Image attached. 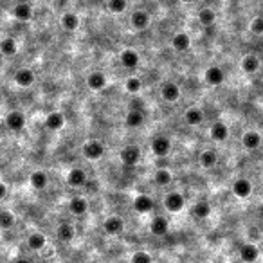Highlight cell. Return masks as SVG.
<instances>
[{"label":"cell","instance_id":"35","mask_svg":"<svg viewBox=\"0 0 263 263\" xmlns=\"http://www.w3.org/2000/svg\"><path fill=\"white\" fill-rule=\"evenodd\" d=\"M141 88H142L141 78H137V76L126 78V81H125V90L128 92V94H137V92H141Z\"/></svg>","mask_w":263,"mask_h":263},{"label":"cell","instance_id":"17","mask_svg":"<svg viewBox=\"0 0 263 263\" xmlns=\"http://www.w3.org/2000/svg\"><path fill=\"white\" fill-rule=\"evenodd\" d=\"M130 23H132V27L135 31H145L150 26V15L146 11H142V9H137L130 16Z\"/></svg>","mask_w":263,"mask_h":263},{"label":"cell","instance_id":"27","mask_svg":"<svg viewBox=\"0 0 263 263\" xmlns=\"http://www.w3.org/2000/svg\"><path fill=\"white\" fill-rule=\"evenodd\" d=\"M45 126L51 132H58L65 126V115L61 112H51L45 117Z\"/></svg>","mask_w":263,"mask_h":263},{"label":"cell","instance_id":"14","mask_svg":"<svg viewBox=\"0 0 263 263\" xmlns=\"http://www.w3.org/2000/svg\"><path fill=\"white\" fill-rule=\"evenodd\" d=\"M168 231H170V222L164 217H153L150 220V233L153 236H164V234H168Z\"/></svg>","mask_w":263,"mask_h":263},{"label":"cell","instance_id":"7","mask_svg":"<svg viewBox=\"0 0 263 263\" xmlns=\"http://www.w3.org/2000/svg\"><path fill=\"white\" fill-rule=\"evenodd\" d=\"M233 195L236 197V199H249L252 195V182L249 179H244V177H240V179H236L233 182Z\"/></svg>","mask_w":263,"mask_h":263},{"label":"cell","instance_id":"31","mask_svg":"<svg viewBox=\"0 0 263 263\" xmlns=\"http://www.w3.org/2000/svg\"><path fill=\"white\" fill-rule=\"evenodd\" d=\"M199 162L202 168H213L218 164V153L214 150H204L199 157Z\"/></svg>","mask_w":263,"mask_h":263},{"label":"cell","instance_id":"26","mask_svg":"<svg viewBox=\"0 0 263 263\" xmlns=\"http://www.w3.org/2000/svg\"><path fill=\"white\" fill-rule=\"evenodd\" d=\"M13 16H15L18 22H29L33 18V8L26 2H20L13 8Z\"/></svg>","mask_w":263,"mask_h":263},{"label":"cell","instance_id":"38","mask_svg":"<svg viewBox=\"0 0 263 263\" xmlns=\"http://www.w3.org/2000/svg\"><path fill=\"white\" fill-rule=\"evenodd\" d=\"M107 8H108V11H110V13L121 15V13H125L126 8H128V2H126V0H108Z\"/></svg>","mask_w":263,"mask_h":263},{"label":"cell","instance_id":"4","mask_svg":"<svg viewBox=\"0 0 263 263\" xmlns=\"http://www.w3.org/2000/svg\"><path fill=\"white\" fill-rule=\"evenodd\" d=\"M119 159L125 166H135V164L141 160V148L137 145H128L121 150L119 153Z\"/></svg>","mask_w":263,"mask_h":263},{"label":"cell","instance_id":"13","mask_svg":"<svg viewBox=\"0 0 263 263\" xmlns=\"http://www.w3.org/2000/svg\"><path fill=\"white\" fill-rule=\"evenodd\" d=\"M119 61H121V65L125 69H137L141 58H139L137 51L125 49V51H121V54H119Z\"/></svg>","mask_w":263,"mask_h":263},{"label":"cell","instance_id":"5","mask_svg":"<svg viewBox=\"0 0 263 263\" xmlns=\"http://www.w3.org/2000/svg\"><path fill=\"white\" fill-rule=\"evenodd\" d=\"M204 81H206L209 87H220V85L225 81L224 69L218 67V65H211V67H207L206 73H204Z\"/></svg>","mask_w":263,"mask_h":263},{"label":"cell","instance_id":"43","mask_svg":"<svg viewBox=\"0 0 263 263\" xmlns=\"http://www.w3.org/2000/svg\"><path fill=\"white\" fill-rule=\"evenodd\" d=\"M182 2H186V4H189V2H193V0H182Z\"/></svg>","mask_w":263,"mask_h":263},{"label":"cell","instance_id":"33","mask_svg":"<svg viewBox=\"0 0 263 263\" xmlns=\"http://www.w3.org/2000/svg\"><path fill=\"white\" fill-rule=\"evenodd\" d=\"M45 244L47 240L42 233H33L27 238V247H29L31 251H42V249L45 247Z\"/></svg>","mask_w":263,"mask_h":263},{"label":"cell","instance_id":"45","mask_svg":"<svg viewBox=\"0 0 263 263\" xmlns=\"http://www.w3.org/2000/svg\"><path fill=\"white\" fill-rule=\"evenodd\" d=\"M53 263H58V261H53Z\"/></svg>","mask_w":263,"mask_h":263},{"label":"cell","instance_id":"36","mask_svg":"<svg viewBox=\"0 0 263 263\" xmlns=\"http://www.w3.org/2000/svg\"><path fill=\"white\" fill-rule=\"evenodd\" d=\"M18 47H16V42L13 38H4L0 42V53L4 56H15Z\"/></svg>","mask_w":263,"mask_h":263},{"label":"cell","instance_id":"41","mask_svg":"<svg viewBox=\"0 0 263 263\" xmlns=\"http://www.w3.org/2000/svg\"><path fill=\"white\" fill-rule=\"evenodd\" d=\"M8 197V186H6L2 180H0V200H4Z\"/></svg>","mask_w":263,"mask_h":263},{"label":"cell","instance_id":"10","mask_svg":"<svg viewBox=\"0 0 263 263\" xmlns=\"http://www.w3.org/2000/svg\"><path fill=\"white\" fill-rule=\"evenodd\" d=\"M261 142H263V137L256 130H249V132H245V134L242 135V146H244L245 150H249V152L258 150L259 146H261Z\"/></svg>","mask_w":263,"mask_h":263},{"label":"cell","instance_id":"39","mask_svg":"<svg viewBox=\"0 0 263 263\" xmlns=\"http://www.w3.org/2000/svg\"><path fill=\"white\" fill-rule=\"evenodd\" d=\"M130 263H153V258L146 251H137L134 256H132Z\"/></svg>","mask_w":263,"mask_h":263},{"label":"cell","instance_id":"12","mask_svg":"<svg viewBox=\"0 0 263 263\" xmlns=\"http://www.w3.org/2000/svg\"><path fill=\"white\" fill-rule=\"evenodd\" d=\"M87 85H88V88H92L94 92H101L108 85L107 74L101 73V70H94V73L88 74Z\"/></svg>","mask_w":263,"mask_h":263},{"label":"cell","instance_id":"6","mask_svg":"<svg viewBox=\"0 0 263 263\" xmlns=\"http://www.w3.org/2000/svg\"><path fill=\"white\" fill-rule=\"evenodd\" d=\"M160 98L166 103H177L180 100V87L175 81H166L160 85Z\"/></svg>","mask_w":263,"mask_h":263},{"label":"cell","instance_id":"28","mask_svg":"<svg viewBox=\"0 0 263 263\" xmlns=\"http://www.w3.org/2000/svg\"><path fill=\"white\" fill-rule=\"evenodd\" d=\"M56 236L60 242H63V244H69V242H73V238L76 236V231H74V227L70 224H60L56 229Z\"/></svg>","mask_w":263,"mask_h":263},{"label":"cell","instance_id":"34","mask_svg":"<svg viewBox=\"0 0 263 263\" xmlns=\"http://www.w3.org/2000/svg\"><path fill=\"white\" fill-rule=\"evenodd\" d=\"M214 20H217V13H214L213 9H211V8L200 9V13H199V22L202 23L204 27H211L214 23Z\"/></svg>","mask_w":263,"mask_h":263},{"label":"cell","instance_id":"8","mask_svg":"<svg viewBox=\"0 0 263 263\" xmlns=\"http://www.w3.org/2000/svg\"><path fill=\"white\" fill-rule=\"evenodd\" d=\"M6 126H8L11 132H22L26 128V115L20 110H13L6 115Z\"/></svg>","mask_w":263,"mask_h":263},{"label":"cell","instance_id":"2","mask_svg":"<svg viewBox=\"0 0 263 263\" xmlns=\"http://www.w3.org/2000/svg\"><path fill=\"white\" fill-rule=\"evenodd\" d=\"M164 207H166L170 213H180V211L186 207L184 195L179 193V191H170V193L164 197Z\"/></svg>","mask_w":263,"mask_h":263},{"label":"cell","instance_id":"1","mask_svg":"<svg viewBox=\"0 0 263 263\" xmlns=\"http://www.w3.org/2000/svg\"><path fill=\"white\" fill-rule=\"evenodd\" d=\"M81 152L87 160H101L105 157V145L98 139H90L83 145Z\"/></svg>","mask_w":263,"mask_h":263},{"label":"cell","instance_id":"22","mask_svg":"<svg viewBox=\"0 0 263 263\" xmlns=\"http://www.w3.org/2000/svg\"><path fill=\"white\" fill-rule=\"evenodd\" d=\"M184 121L189 126H199L204 123V110L199 107H189L184 112Z\"/></svg>","mask_w":263,"mask_h":263},{"label":"cell","instance_id":"15","mask_svg":"<svg viewBox=\"0 0 263 263\" xmlns=\"http://www.w3.org/2000/svg\"><path fill=\"white\" fill-rule=\"evenodd\" d=\"M67 184H69L70 187H83L85 184H87V173H85V170L81 168H73L69 173H67Z\"/></svg>","mask_w":263,"mask_h":263},{"label":"cell","instance_id":"42","mask_svg":"<svg viewBox=\"0 0 263 263\" xmlns=\"http://www.w3.org/2000/svg\"><path fill=\"white\" fill-rule=\"evenodd\" d=\"M15 263H29V261H27V259H23V258H20V259H16Z\"/></svg>","mask_w":263,"mask_h":263},{"label":"cell","instance_id":"29","mask_svg":"<svg viewBox=\"0 0 263 263\" xmlns=\"http://www.w3.org/2000/svg\"><path fill=\"white\" fill-rule=\"evenodd\" d=\"M153 182H155L157 186H160V187L170 186V184L173 182V173L170 172V170H166V168H159L155 173H153Z\"/></svg>","mask_w":263,"mask_h":263},{"label":"cell","instance_id":"40","mask_svg":"<svg viewBox=\"0 0 263 263\" xmlns=\"http://www.w3.org/2000/svg\"><path fill=\"white\" fill-rule=\"evenodd\" d=\"M251 33H252V35H256V36L263 35V16H256V18H252Z\"/></svg>","mask_w":263,"mask_h":263},{"label":"cell","instance_id":"30","mask_svg":"<svg viewBox=\"0 0 263 263\" xmlns=\"http://www.w3.org/2000/svg\"><path fill=\"white\" fill-rule=\"evenodd\" d=\"M191 214H193L197 220H206V218L211 214L209 202H206V200H200V202H197L193 207H191Z\"/></svg>","mask_w":263,"mask_h":263},{"label":"cell","instance_id":"25","mask_svg":"<svg viewBox=\"0 0 263 263\" xmlns=\"http://www.w3.org/2000/svg\"><path fill=\"white\" fill-rule=\"evenodd\" d=\"M29 182H31V186L35 187V189L42 191V189H45V187L49 186V175H47L45 172H42V170H36V172L31 173Z\"/></svg>","mask_w":263,"mask_h":263},{"label":"cell","instance_id":"24","mask_svg":"<svg viewBox=\"0 0 263 263\" xmlns=\"http://www.w3.org/2000/svg\"><path fill=\"white\" fill-rule=\"evenodd\" d=\"M172 47L177 53H186L191 47V36L187 33H177L172 38Z\"/></svg>","mask_w":263,"mask_h":263},{"label":"cell","instance_id":"19","mask_svg":"<svg viewBox=\"0 0 263 263\" xmlns=\"http://www.w3.org/2000/svg\"><path fill=\"white\" fill-rule=\"evenodd\" d=\"M238 252H240V259L244 263H254L259 258V249L254 244H244Z\"/></svg>","mask_w":263,"mask_h":263},{"label":"cell","instance_id":"11","mask_svg":"<svg viewBox=\"0 0 263 263\" xmlns=\"http://www.w3.org/2000/svg\"><path fill=\"white\" fill-rule=\"evenodd\" d=\"M209 137L214 142H225L229 139V126L224 121H214L209 128Z\"/></svg>","mask_w":263,"mask_h":263},{"label":"cell","instance_id":"16","mask_svg":"<svg viewBox=\"0 0 263 263\" xmlns=\"http://www.w3.org/2000/svg\"><path fill=\"white\" fill-rule=\"evenodd\" d=\"M69 211H70V214H74V217H83V214L88 211L87 199H85V197H80V195L73 197V199L69 200Z\"/></svg>","mask_w":263,"mask_h":263},{"label":"cell","instance_id":"18","mask_svg":"<svg viewBox=\"0 0 263 263\" xmlns=\"http://www.w3.org/2000/svg\"><path fill=\"white\" fill-rule=\"evenodd\" d=\"M134 209L137 211L139 214H148L150 211H153V200L150 199V195H137L134 199Z\"/></svg>","mask_w":263,"mask_h":263},{"label":"cell","instance_id":"37","mask_svg":"<svg viewBox=\"0 0 263 263\" xmlns=\"http://www.w3.org/2000/svg\"><path fill=\"white\" fill-rule=\"evenodd\" d=\"M16 218L15 214L11 213V211H0V229H4V231H9V229H13V225H15Z\"/></svg>","mask_w":263,"mask_h":263},{"label":"cell","instance_id":"23","mask_svg":"<svg viewBox=\"0 0 263 263\" xmlns=\"http://www.w3.org/2000/svg\"><path fill=\"white\" fill-rule=\"evenodd\" d=\"M242 70H244L245 74H256L259 70V58L256 56V54H245L244 58H242Z\"/></svg>","mask_w":263,"mask_h":263},{"label":"cell","instance_id":"20","mask_svg":"<svg viewBox=\"0 0 263 263\" xmlns=\"http://www.w3.org/2000/svg\"><path fill=\"white\" fill-rule=\"evenodd\" d=\"M35 80H36L35 73H33L31 69H26V67L15 73V83L18 85V87H22V88L31 87V85L35 83Z\"/></svg>","mask_w":263,"mask_h":263},{"label":"cell","instance_id":"32","mask_svg":"<svg viewBox=\"0 0 263 263\" xmlns=\"http://www.w3.org/2000/svg\"><path fill=\"white\" fill-rule=\"evenodd\" d=\"M61 27H63L65 31H76L78 27H80V16L70 11L63 13V16H61Z\"/></svg>","mask_w":263,"mask_h":263},{"label":"cell","instance_id":"3","mask_svg":"<svg viewBox=\"0 0 263 263\" xmlns=\"http://www.w3.org/2000/svg\"><path fill=\"white\" fill-rule=\"evenodd\" d=\"M150 150L155 157H166L172 152V141L166 135H155L150 142Z\"/></svg>","mask_w":263,"mask_h":263},{"label":"cell","instance_id":"44","mask_svg":"<svg viewBox=\"0 0 263 263\" xmlns=\"http://www.w3.org/2000/svg\"><path fill=\"white\" fill-rule=\"evenodd\" d=\"M200 263H211V261H200Z\"/></svg>","mask_w":263,"mask_h":263},{"label":"cell","instance_id":"21","mask_svg":"<svg viewBox=\"0 0 263 263\" xmlns=\"http://www.w3.org/2000/svg\"><path fill=\"white\" fill-rule=\"evenodd\" d=\"M125 125L128 128H139L145 125V114L139 108H132L125 114Z\"/></svg>","mask_w":263,"mask_h":263},{"label":"cell","instance_id":"9","mask_svg":"<svg viewBox=\"0 0 263 263\" xmlns=\"http://www.w3.org/2000/svg\"><path fill=\"white\" fill-rule=\"evenodd\" d=\"M103 231L110 236H117L125 231V222L121 217H108L103 222Z\"/></svg>","mask_w":263,"mask_h":263}]
</instances>
